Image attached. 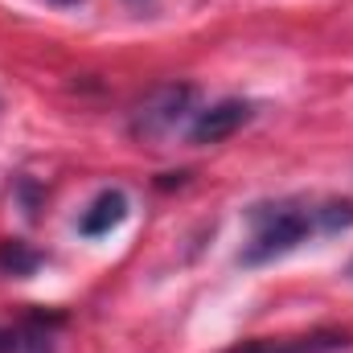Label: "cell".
<instances>
[{
	"label": "cell",
	"mask_w": 353,
	"mask_h": 353,
	"mask_svg": "<svg viewBox=\"0 0 353 353\" xmlns=\"http://www.w3.org/2000/svg\"><path fill=\"white\" fill-rule=\"evenodd\" d=\"M316 230V210L300 205V201H267L251 210V243L243 247L239 263L259 267L271 263L288 251H296L304 239H312Z\"/></svg>",
	"instance_id": "cell-1"
},
{
	"label": "cell",
	"mask_w": 353,
	"mask_h": 353,
	"mask_svg": "<svg viewBox=\"0 0 353 353\" xmlns=\"http://www.w3.org/2000/svg\"><path fill=\"white\" fill-rule=\"evenodd\" d=\"M193 103V87L185 83H169V87H157L140 107H136V132L140 136H165L181 123V115L189 111Z\"/></svg>",
	"instance_id": "cell-2"
},
{
	"label": "cell",
	"mask_w": 353,
	"mask_h": 353,
	"mask_svg": "<svg viewBox=\"0 0 353 353\" xmlns=\"http://www.w3.org/2000/svg\"><path fill=\"white\" fill-rule=\"evenodd\" d=\"M353 333L345 329H316V333H296V337H251L239 341L226 353H337L350 350Z\"/></svg>",
	"instance_id": "cell-3"
},
{
	"label": "cell",
	"mask_w": 353,
	"mask_h": 353,
	"mask_svg": "<svg viewBox=\"0 0 353 353\" xmlns=\"http://www.w3.org/2000/svg\"><path fill=\"white\" fill-rule=\"evenodd\" d=\"M247 119H251V103H243V99H222V103H214V107H205V111L193 115V123H189V144H222V140H230Z\"/></svg>",
	"instance_id": "cell-4"
},
{
	"label": "cell",
	"mask_w": 353,
	"mask_h": 353,
	"mask_svg": "<svg viewBox=\"0 0 353 353\" xmlns=\"http://www.w3.org/2000/svg\"><path fill=\"white\" fill-rule=\"evenodd\" d=\"M123 218H128V193H123V189H103L87 210H83L79 234H83V239H103V234H111Z\"/></svg>",
	"instance_id": "cell-5"
},
{
	"label": "cell",
	"mask_w": 353,
	"mask_h": 353,
	"mask_svg": "<svg viewBox=\"0 0 353 353\" xmlns=\"http://www.w3.org/2000/svg\"><path fill=\"white\" fill-rule=\"evenodd\" d=\"M37 267H41V255H37L33 247H25L21 239H4V243H0V271H4V275L25 279V275H33Z\"/></svg>",
	"instance_id": "cell-6"
},
{
	"label": "cell",
	"mask_w": 353,
	"mask_h": 353,
	"mask_svg": "<svg viewBox=\"0 0 353 353\" xmlns=\"http://www.w3.org/2000/svg\"><path fill=\"white\" fill-rule=\"evenodd\" d=\"M353 226V201H325L316 210V230L321 234H337V230H350Z\"/></svg>",
	"instance_id": "cell-7"
},
{
	"label": "cell",
	"mask_w": 353,
	"mask_h": 353,
	"mask_svg": "<svg viewBox=\"0 0 353 353\" xmlns=\"http://www.w3.org/2000/svg\"><path fill=\"white\" fill-rule=\"evenodd\" d=\"M0 353H17V325L12 329L0 325Z\"/></svg>",
	"instance_id": "cell-8"
},
{
	"label": "cell",
	"mask_w": 353,
	"mask_h": 353,
	"mask_svg": "<svg viewBox=\"0 0 353 353\" xmlns=\"http://www.w3.org/2000/svg\"><path fill=\"white\" fill-rule=\"evenodd\" d=\"M58 4H74V0H58Z\"/></svg>",
	"instance_id": "cell-9"
},
{
	"label": "cell",
	"mask_w": 353,
	"mask_h": 353,
	"mask_svg": "<svg viewBox=\"0 0 353 353\" xmlns=\"http://www.w3.org/2000/svg\"><path fill=\"white\" fill-rule=\"evenodd\" d=\"M350 279H353V263H350Z\"/></svg>",
	"instance_id": "cell-10"
}]
</instances>
